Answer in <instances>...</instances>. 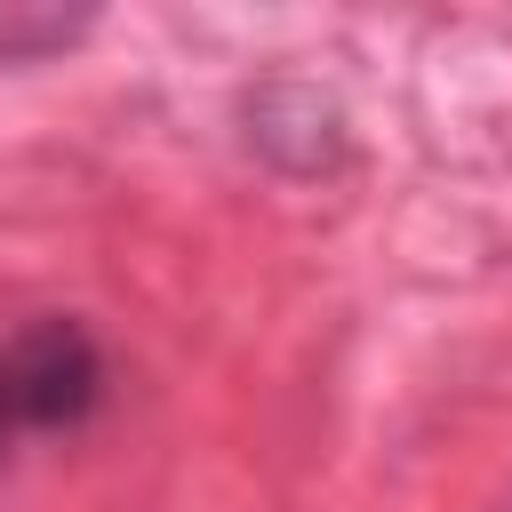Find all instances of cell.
<instances>
[{
    "instance_id": "1",
    "label": "cell",
    "mask_w": 512,
    "mask_h": 512,
    "mask_svg": "<svg viewBox=\"0 0 512 512\" xmlns=\"http://www.w3.org/2000/svg\"><path fill=\"white\" fill-rule=\"evenodd\" d=\"M104 400V352L80 320H32L0 344L8 432H80Z\"/></svg>"
},
{
    "instance_id": "2",
    "label": "cell",
    "mask_w": 512,
    "mask_h": 512,
    "mask_svg": "<svg viewBox=\"0 0 512 512\" xmlns=\"http://www.w3.org/2000/svg\"><path fill=\"white\" fill-rule=\"evenodd\" d=\"M88 16H56V8H0V56H48L64 40H80Z\"/></svg>"
},
{
    "instance_id": "3",
    "label": "cell",
    "mask_w": 512,
    "mask_h": 512,
    "mask_svg": "<svg viewBox=\"0 0 512 512\" xmlns=\"http://www.w3.org/2000/svg\"><path fill=\"white\" fill-rule=\"evenodd\" d=\"M0 448H8V416H0Z\"/></svg>"
}]
</instances>
